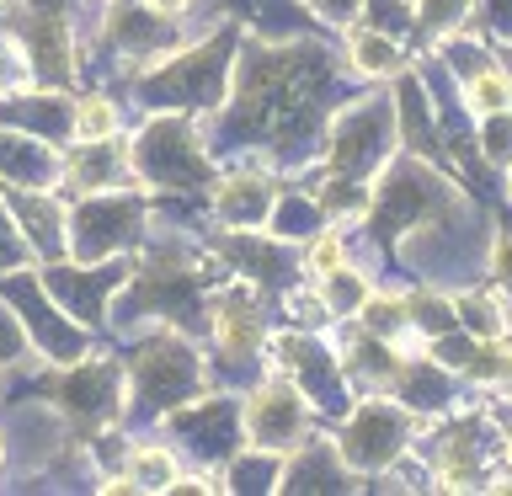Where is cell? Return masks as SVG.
Returning <instances> with one entry per match:
<instances>
[{"label":"cell","mask_w":512,"mask_h":496,"mask_svg":"<svg viewBox=\"0 0 512 496\" xmlns=\"http://www.w3.org/2000/svg\"><path fill=\"white\" fill-rule=\"evenodd\" d=\"M224 480H230V486H224V491H278V480H283V454H278V448H262V459H235L230 464V475H224Z\"/></svg>","instance_id":"cell-15"},{"label":"cell","mask_w":512,"mask_h":496,"mask_svg":"<svg viewBox=\"0 0 512 496\" xmlns=\"http://www.w3.org/2000/svg\"><path fill=\"white\" fill-rule=\"evenodd\" d=\"M272 203H278V187L267 176H230L214 192V219L230 224V230H256V224L272 219Z\"/></svg>","instance_id":"cell-7"},{"label":"cell","mask_w":512,"mask_h":496,"mask_svg":"<svg viewBox=\"0 0 512 496\" xmlns=\"http://www.w3.org/2000/svg\"><path fill=\"white\" fill-rule=\"evenodd\" d=\"M176 475V454L160 443H139L134 454H128V480H134L139 491H166Z\"/></svg>","instance_id":"cell-14"},{"label":"cell","mask_w":512,"mask_h":496,"mask_svg":"<svg viewBox=\"0 0 512 496\" xmlns=\"http://www.w3.org/2000/svg\"><path fill=\"white\" fill-rule=\"evenodd\" d=\"M464 107H470V118L512 107V75L496 70V64H480L475 75H464Z\"/></svg>","instance_id":"cell-13"},{"label":"cell","mask_w":512,"mask_h":496,"mask_svg":"<svg viewBox=\"0 0 512 496\" xmlns=\"http://www.w3.org/2000/svg\"><path fill=\"white\" fill-rule=\"evenodd\" d=\"M320 22H331V27H352L358 22V11H363V0H304Z\"/></svg>","instance_id":"cell-23"},{"label":"cell","mask_w":512,"mask_h":496,"mask_svg":"<svg viewBox=\"0 0 512 496\" xmlns=\"http://www.w3.org/2000/svg\"><path fill=\"white\" fill-rule=\"evenodd\" d=\"M134 374H139V400H150V406H176V395L198 384V363H192V352L182 342L166 336V342H155L150 352H139Z\"/></svg>","instance_id":"cell-5"},{"label":"cell","mask_w":512,"mask_h":496,"mask_svg":"<svg viewBox=\"0 0 512 496\" xmlns=\"http://www.w3.org/2000/svg\"><path fill=\"white\" fill-rule=\"evenodd\" d=\"M352 486V470L342 464V454H336V443H304L299 438V459L283 470L278 491H347Z\"/></svg>","instance_id":"cell-8"},{"label":"cell","mask_w":512,"mask_h":496,"mask_svg":"<svg viewBox=\"0 0 512 496\" xmlns=\"http://www.w3.org/2000/svg\"><path fill=\"white\" fill-rule=\"evenodd\" d=\"M11 70H16V59H11V48H6V43H0V91H6V86H11Z\"/></svg>","instance_id":"cell-27"},{"label":"cell","mask_w":512,"mask_h":496,"mask_svg":"<svg viewBox=\"0 0 512 496\" xmlns=\"http://www.w3.org/2000/svg\"><path fill=\"white\" fill-rule=\"evenodd\" d=\"M454 310L470 336H507L512 326V315H502V299H491V294H459Z\"/></svg>","instance_id":"cell-16"},{"label":"cell","mask_w":512,"mask_h":496,"mask_svg":"<svg viewBox=\"0 0 512 496\" xmlns=\"http://www.w3.org/2000/svg\"><path fill=\"white\" fill-rule=\"evenodd\" d=\"M64 176H70V187L80 192H118L134 182V160H128L123 144H112V139H91L86 150H80L70 166H64Z\"/></svg>","instance_id":"cell-6"},{"label":"cell","mask_w":512,"mask_h":496,"mask_svg":"<svg viewBox=\"0 0 512 496\" xmlns=\"http://www.w3.org/2000/svg\"><path fill=\"white\" fill-rule=\"evenodd\" d=\"M214 347L230 363H246L262 347V320H256L251 304H219L214 310Z\"/></svg>","instance_id":"cell-11"},{"label":"cell","mask_w":512,"mask_h":496,"mask_svg":"<svg viewBox=\"0 0 512 496\" xmlns=\"http://www.w3.org/2000/svg\"><path fill=\"white\" fill-rule=\"evenodd\" d=\"M507 384H512V374H507Z\"/></svg>","instance_id":"cell-29"},{"label":"cell","mask_w":512,"mask_h":496,"mask_svg":"<svg viewBox=\"0 0 512 496\" xmlns=\"http://www.w3.org/2000/svg\"><path fill=\"white\" fill-rule=\"evenodd\" d=\"M395 144V96H358L352 107L336 112L331 144H326V166L336 176H368L390 160Z\"/></svg>","instance_id":"cell-1"},{"label":"cell","mask_w":512,"mask_h":496,"mask_svg":"<svg viewBox=\"0 0 512 496\" xmlns=\"http://www.w3.org/2000/svg\"><path fill=\"white\" fill-rule=\"evenodd\" d=\"M464 16H470V0H416V27H422V38H432V43H443Z\"/></svg>","instance_id":"cell-19"},{"label":"cell","mask_w":512,"mask_h":496,"mask_svg":"<svg viewBox=\"0 0 512 496\" xmlns=\"http://www.w3.org/2000/svg\"><path fill=\"white\" fill-rule=\"evenodd\" d=\"M70 134H75L80 144L112 139V134H118V107H112L107 96H86V102H75V112H70Z\"/></svg>","instance_id":"cell-17"},{"label":"cell","mask_w":512,"mask_h":496,"mask_svg":"<svg viewBox=\"0 0 512 496\" xmlns=\"http://www.w3.org/2000/svg\"><path fill=\"white\" fill-rule=\"evenodd\" d=\"M395 107H400V144H406L411 155H427L432 150V112H427V91L422 80L411 75V64L395 75Z\"/></svg>","instance_id":"cell-10"},{"label":"cell","mask_w":512,"mask_h":496,"mask_svg":"<svg viewBox=\"0 0 512 496\" xmlns=\"http://www.w3.org/2000/svg\"><path fill=\"white\" fill-rule=\"evenodd\" d=\"M347 32V64L358 75H368V80H395L400 70H406V54H400V43L395 38H384V32H368V27H342Z\"/></svg>","instance_id":"cell-9"},{"label":"cell","mask_w":512,"mask_h":496,"mask_svg":"<svg viewBox=\"0 0 512 496\" xmlns=\"http://www.w3.org/2000/svg\"><path fill=\"white\" fill-rule=\"evenodd\" d=\"M411 448V411L395 400H363L336 432V454L347 470H390Z\"/></svg>","instance_id":"cell-2"},{"label":"cell","mask_w":512,"mask_h":496,"mask_svg":"<svg viewBox=\"0 0 512 496\" xmlns=\"http://www.w3.org/2000/svg\"><path fill=\"white\" fill-rule=\"evenodd\" d=\"M336 267H347V240H342V230H320L310 240V251H304V272L310 278H331Z\"/></svg>","instance_id":"cell-20"},{"label":"cell","mask_w":512,"mask_h":496,"mask_svg":"<svg viewBox=\"0 0 512 496\" xmlns=\"http://www.w3.org/2000/svg\"><path fill=\"white\" fill-rule=\"evenodd\" d=\"M22 240H16L11 235V219H6V208H0V267H16V262H22Z\"/></svg>","instance_id":"cell-25"},{"label":"cell","mask_w":512,"mask_h":496,"mask_svg":"<svg viewBox=\"0 0 512 496\" xmlns=\"http://www.w3.org/2000/svg\"><path fill=\"white\" fill-rule=\"evenodd\" d=\"M480 150H486L491 166H512V107L480 118Z\"/></svg>","instance_id":"cell-21"},{"label":"cell","mask_w":512,"mask_h":496,"mask_svg":"<svg viewBox=\"0 0 512 496\" xmlns=\"http://www.w3.org/2000/svg\"><path fill=\"white\" fill-rule=\"evenodd\" d=\"M192 6H198V0H144V11L160 16V22H182Z\"/></svg>","instance_id":"cell-26"},{"label":"cell","mask_w":512,"mask_h":496,"mask_svg":"<svg viewBox=\"0 0 512 496\" xmlns=\"http://www.w3.org/2000/svg\"><path fill=\"white\" fill-rule=\"evenodd\" d=\"M363 299H368V283L358 272L336 267L331 278H320V304H326V315H358Z\"/></svg>","instance_id":"cell-18"},{"label":"cell","mask_w":512,"mask_h":496,"mask_svg":"<svg viewBox=\"0 0 512 496\" xmlns=\"http://www.w3.org/2000/svg\"><path fill=\"white\" fill-rule=\"evenodd\" d=\"M134 171L144 176V182H155V187H192V182H208L214 176V166H208V155H203V144L187 134V123H155L150 134H144L134 144Z\"/></svg>","instance_id":"cell-3"},{"label":"cell","mask_w":512,"mask_h":496,"mask_svg":"<svg viewBox=\"0 0 512 496\" xmlns=\"http://www.w3.org/2000/svg\"><path fill=\"white\" fill-rule=\"evenodd\" d=\"M240 422H246L256 448H278V454H288V448H299L304 427H310V395H304L294 379H267L262 390L246 400Z\"/></svg>","instance_id":"cell-4"},{"label":"cell","mask_w":512,"mask_h":496,"mask_svg":"<svg viewBox=\"0 0 512 496\" xmlns=\"http://www.w3.org/2000/svg\"><path fill=\"white\" fill-rule=\"evenodd\" d=\"M491 272L512 288V230H502V235L491 240Z\"/></svg>","instance_id":"cell-24"},{"label":"cell","mask_w":512,"mask_h":496,"mask_svg":"<svg viewBox=\"0 0 512 496\" xmlns=\"http://www.w3.org/2000/svg\"><path fill=\"white\" fill-rule=\"evenodd\" d=\"M27 352V326L16 320V310L0 304V363H16Z\"/></svg>","instance_id":"cell-22"},{"label":"cell","mask_w":512,"mask_h":496,"mask_svg":"<svg viewBox=\"0 0 512 496\" xmlns=\"http://www.w3.org/2000/svg\"><path fill=\"white\" fill-rule=\"evenodd\" d=\"M11 208L32 224V230H27V246H32V251H48V256H54V251L64 246V235H59V230H64V219H59V208L48 203V198H32V192H11Z\"/></svg>","instance_id":"cell-12"},{"label":"cell","mask_w":512,"mask_h":496,"mask_svg":"<svg viewBox=\"0 0 512 496\" xmlns=\"http://www.w3.org/2000/svg\"><path fill=\"white\" fill-rule=\"evenodd\" d=\"M502 464H507V475H512V427L502 432Z\"/></svg>","instance_id":"cell-28"}]
</instances>
